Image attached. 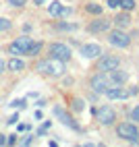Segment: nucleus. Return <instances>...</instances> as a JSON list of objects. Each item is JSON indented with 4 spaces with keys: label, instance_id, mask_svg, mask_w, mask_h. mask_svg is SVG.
<instances>
[{
    "label": "nucleus",
    "instance_id": "obj_9",
    "mask_svg": "<svg viewBox=\"0 0 139 147\" xmlns=\"http://www.w3.org/2000/svg\"><path fill=\"white\" fill-rule=\"evenodd\" d=\"M54 116H56V118L58 120H60L64 126H68V129H71V131H81V126H79V122L73 118V116L71 114H68L66 110H64V108H60V106H56L54 108Z\"/></svg>",
    "mask_w": 139,
    "mask_h": 147
},
{
    "label": "nucleus",
    "instance_id": "obj_33",
    "mask_svg": "<svg viewBox=\"0 0 139 147\" xmlns=\"http://www.w3.org/2000/svg\"><path fill=\"white\" fill-rule=\"evenodd\" d=\"M137 93H139L137 87H131V89H129V95H137Z\"/></svg>",
    "mask_w": 139,
    "mask_h": 147
},
{
    "label": "nucleus",
    "instance_id": "obj_25",
    "mask_svg": "<svg viewBox=\"0 0 139 147\" xmlns=\"http://www.w3.org/2000/svg\"><path fill=\"white\" fill-rule=\"evenodd\" d=\"M131 120H133V122H139V104L131 110Z\"/></svg>",
    "mask_w": 139,
    "mask_h": 147
},
{
    "label": "nucleus",
    "instance_id": "obj_14",
    "mask_svg": "<svg viewBox=\"0 0 139 147\" xmlns=\"http://www.w3.org/2000/svg\"><path fill=\"white\" fill-rule=\"evenodd\" d=\"M112 23H114L118 29H129V27H131V13H129V11L118 13V15L112 19Z\"/></svg>",
    "mask_w": 139,
    "mask_h": 147
},
{
    "label": "nucleus",
    "instance_id": "obj_32",
    "mask_svg": "<svg viewBox=\"0 0 139 147\" xmlns=\"http://www.w3.org/2000/svg\"><path fill=\"white\" fill-rule=\"evenodd\" d=\"M46 2H48V0H33V4H35V6H44Z\"/></svg>",
    "mask_w": 139,
    "mask_h": 147
},
{
    "label": "nucleus",
    "instance_id": "obj_16",
    "mask_svg": "<svg viewBox=\"0 0 139 147\" xmlns=\"http://www.w3.org/2000/svg\"><path fill=\"white\" fill-rule=\"evenodd\" d=\"M54 29H56V31H77L79 25L77 23H64V21H60V23L54 25Z\"/></svg>",
    "mask_w": 139,
    "mask_h": 147
},
{
    "label": "nucleus",
    "instance_id": "obj_19",
    "mask_svg": "<svg viewBox=\"0 0 139 147\" xmlns=\"http://www.w3.org/2000/svg\"><path fill=\"white\" fill-rule=\"evenodd\" d=\"M71 108H73V112H83V108H85V102L83 100H79V97H73V102H71Z\"/></svg>",
    "mask_w": 139,
    "mask_h": 147
},
{
    "label": "nucleus",
    "instance_id": "obj_7",
    "mask_svg": "<svg viewBox=\"0 0 139 147\" xmlns=\"http://www.w3.org/2000/svg\"><path fill=\"white\" fill-rule=\"evenodd\" d=\"M33 44V40L29 35H21V37H17V40L8 46V54H13V56H25L27 54V48Z\"/></svg>",
    "mask_w": 139,
    "mask_h": 147
},
{
    "label": "nucleus",
    "instance_id": "obj_35",
    "mask_svg": "<svg viewBox=\"0 0 139 147\" xmlns=\"http://www.w3.org/2000/svg\"><path fill=\"white\" fill-rule=\"evenodd\" d=\"M2 145H6V137H4V135H0V147H2Z\"/></svg>",
    "mask_w": 139,
    "mask_h": 147
},
{
    "label": "nucleus",
    "instance_id": "obj_12",
    "mask_svg": "<svg viewBox=\"0 0 139 147\" xmlns=\"http://www.w3.org/2000/svg\"><path fill=\"white\" fill-rule=\"evenodd\" d=\"M106 75H108V79L112 81V85H125L129 81V73L123 71V68H118V66L112 68V71H108Z\"/></svg>",
    "mask_w": 139,
    "mask_h": 147
},
{
    "label": "nucleus",
    "instance_id": "obj_18",
    "mask_svg": "<svg viewBox=\"0 0 139 147\" xmlns=\"http://www.w3.org/2000/svg\"><path fill=\"white\" fill-rule=\"evenodd\" d=\"M60 11H62L60 0H54V2H50V6H48V13H50L52 17H60Z\"/></svg>",
    "mask_w": 139,
    "mask_h": 147
},
{
    "label": "nucleus",
    "instance_id": "obj_2",
    "mask_svg": "<svg viewBox=\"0 0 139 147\" xmlns=\"http://www.w3.org/2000/svg\"><path fill=\"white\" fill-rule=\"evenodd\" d=\"M116 137L123 139V141H129V143L137 145L139 143V129L133 122H121V124H116Z\"/></svg>",
    "mask_w": 139,
    "mask_h": 147
},
{
    "label": "nucleus",
    "instance_id": "obj_17",
    "mask_svg": "<svg viewBox=\"0 0 139 147\" xmlns=\"http://www.w3.org/2000/svg\"><path fill=\"white\" fill-rule=\"evenodd\" d=\"M42 50H44V42H33L31 46L27 48V54L25 56H37Z\"/></svg>",
    "mask_w": 139,
    "mask_h": 147
},
{
    "label": "nucleus",
    "instance_id": "obj_20",
    "mask_svg": "<svg viewBox=\"0 0 139 147\" xmlns=\"http://www.w3.org/2000/svg\"><path fill=\"white\" fill-rule=\"evenodd\" d=\"M85 11H87L89 15H102V6L96 4V2H89V4L85 6Z\"/></svg>",
    "mask_w": 139,
    "mask_h": 147
},
{
    "label": "nucleus",
    "instance_id": "obj_34",
    "mask_svg": "<svg viewBox=\"0 0 139 147\" xmlns=\"http://www.w3.org/2000/svg\"><path fill=\"white\" fill-rule=\"evenodd\" d=\"M4 68H6V62H4V60H0V75L4 73Z\"/></svg>",
    "mask_w": 139,
    "mask_h": 147
},
{
    "label": "nucleus",
    "instance_id": "obj_8",
    "mask_svg": "<svg viewBox=\"0 0 139 147\" xmlns=\"http://www.w3.org/2000/svg\"><path fill=\"white\" fill-rule=\"evenodd\" d=\"M48 54H50L52 58H58V60H64V62H68L71 56H73L71 48H68L66 44H60V42H56V44H52L50 48H48Z\"/></svg>",
    "mask_w": 139,
    "mask_h": 147
},
{
    "label": "nucleus",
    "instance_id": "obj_1",
    "mask_svg": "<svg viewBox=\"0 0 139 147\" xmlns=\"http://www.w3.org/2000/svg\"><path fill=\"white\" fill-rule=\"evenodd\" d=\"M35 71L42 73V75H48V77H62L66 73V66H64V60H58V58H48V60H39L35 64Z\"/></svg>",
    "mask_w": 139,
    "mask_h": 147
},
{
    "label": "nucleus",
    "instance_id": "obj_15",
    "mask_svg": "<svg viewBox=\"0 0 139 147\" xmlns=\"http://www.w3.org/2000/svg\"><path fill=\"white\" fill-rule=\"evenodd\" d=\"M6 68H8V71H13V73H21V71H25V62L19 56H13L11 60L6 62Z\"/></svg>",
    "mask_w": 139,
    "mask_h": 147
},
{
    "label": "nucleus",
    "instance_id": "obj_22",
    "mask_svg": "<svg viewBox=\"0 0 139 147\" xmlns=\"http://www.w3.org/2000/svg\"><path fill=\"white\" fill-rule=\"evenodd\" d=\"M121 6H123V11H129V13H131V11H135V0H121Z\"/></svg>",
    "mask_w": 139,
    "mask_h": 147
},
{
    "label": "nucleus",
    "instance_id": "obj_24",
    "mask_svg": "<svg viewBox=\"0 0 139 147\" xmlns=\"http://www.w3.org/2000/svg\"><path fill=\"white\" fill-rule=\"evenodd\" d=\"M8 4L15 6V8H21V6H25V4H27V0H8Z\"/></svg>",
    "mask_w": 139,
    "mask_h": 147
},
{
    "label": "nucleus",
    "instance_id": "obj_29",
    "mask_svg": "<svg viewBox=\"0 0 139 147\" xmlns=\"http://www.w3.org/2000/svg\"><path fill=\"white\" fill-rule=\"evenodd\" d=\"M19 143H21V145H31V143H33V137H31V135H27L25 139H21Z\"/></svg>",
    "mask_w": 139,
    "mask_h": 147
},
{
    "label": "nucleus",
    "instance_id": "obj_4",
    "mask_svg": "<svg viewBox=\"0 0 139 147\" xmlns=\"http://www.w3.org/2000/svg\"><path fill=\"white\" fill-rule=\"evenodd\" d=\"M92 114L98 118V122H100V124H104V126H110V124H114V120H116V112L112 110L110 106L92 108Z\"/></svg>",
    "mask_w": 139,
    "mask_h": 147
},
{
    "label": "nucleus",
    "instance_id": "obj_23",
    "mask_svg": "<svg viewBox=\"0 0 139 147\" xmlns=\"http://www.w3.org/2000/svg\"><path fill=\"white\" fill-rule=\"evenodd\" d=\"M11 108H17V110H23V108H27V100H15V102H11Z\"/></svg>",
    "mask_w": 139,
    "mask_h": 147
},
{
    "label": "nucleus",
    "instance_id": "obj_30",
    "mask_svg": "<svg viewBox=\"0 0 139 147\" xmlns=\"http://www.w3.org/2000/svg\"><path fill=\"white\" fill-rule=\"evenodd\" d=\"M17 120H19V114H13V116H11V118H8V124H15Z\"/></svg>",
    "mask_w": 139,
    "mask_h": 147
},
{
    "label": "nucleus",
    "instance_id": "obj_26",
    "mask_svg": "<svg viewBox=\"0 0 139 147\" xmlns=\"http://www.w3.org/2000/svg\"><path fill=\"white\" fill-rule=\"evenodd\" d=\"M48 129H50V122H44V126H39V129H37V135H39V137L46 135V131H48Z\"/></svg>",
    "mask_w": 139,
    "mask_h": 147
},
{
    "label": "nucleus",
    "instance_id": "obj_21",
    "mask_svg": "<svg viewBox=\"0 0 139 147\" xmlns=\"http://www.w3.org/2000/svg\"><path fill=\"white\" fill-rule=\"evenodd\" d=\"M11 27H13V21H11V19L0 17V33H2V31H8Z\"/></svg>",
    "mask_w": 139,
    "mask_h": 147
},
{
    "label": "nucleus",
    "instance_id": "obj_28",
    "mask_svg": "<svg viewBox=\"0 0 139 147\" xmlns=\"http://www.w3.org/2000/svg\"><path fill=\"white\" fill-rule=\"evenodd\" d=\"M19 141H17V135H8L6 137V145H17Z\"/></svg>",
    "mask_w": 139,
    "mask_h": 147
},
{
    "label": "nucleus",
    "instance_id": "obj_11",
    "mask_svg": "<svg viewBox=\"0 0 139 147\" xmlns=\"http://www.w3.org/2000/svg\"><path fill=\"white\" fill-rule=\"evenodd\" d=\"M79 54L83 58H98V56H102V46L100 44H83V46H79Z\"/></svg>",
    "mask_w": 139,
    "mask_h": 147
},
{
    "label": "nucleus",
    "instance_id": "obj_5",
    "mask_svg": "<svg viewBox=\"0 0 139 147\" xmlns=\"http://www.w3.org/2000/svg\"><path fill=\"white\" fill-rule=\"evenodd\" d=\"M89 85H92V91H96V93H106L110 87H114L106 73H96L92 79H89Z\"/></svg>",
    "mask_w": 139,
    "mask_h": 147
},
{
    "label": "nucleus",
    "instance_id": "obj_27",
    "mask_svg": "<svg viewBox=\"0 0 139 147\" xmlns=\"http://www.w3.org/2000/svg\"><path fill=\"white\" fill-rule=\"evenodd\" d=\"M106 6L108 8H118V6H121V0H108Z\"/></svg>",
    "mask_w": 139,
    "mask_h": 147
},
{
    "label": "nucleus",
    "instance_id": "obj_6",
    "mask_svg": "<svg viewBox=\"0 0 139 147\" xmlns=\"http://www.w3.org/2000/svg\"><path fill=\"white\" fill-rule=\"evenodd\" d=\"M116 66H121V58L118 56H110V54L98 56V62H96V71L98 73H108V71H112Z\"/></svg>",
    "mask_w": 139,
    "mask_h": 147
},
{
    "label": "nucleus",
    "instance_id": "obj_13",
    "mask_svg": "<svg viewBox=\"0 0 139 147\" xmlns=\"http://www.w3.org/2000/svg\"><path fill=\"white\" fill-rule=\"evenodd\" d=\"M104 95L108 97V100H127V97H129V91L123 89V85H114V87H110Z\"/></svg>",
    "mask_w": 139,
    "mask_h": 147
},
{
    "label": "nucleus",
    "instance_id": "obj_31",
    "mask_svg": "<svg viewBox=\"0 0 139 147\" xmlns=\"http://www.w3.org/2000/svg\"><path fill=\"white\" fill-rule=\"evenodd\" d=\"M17 129H19V131H29V129H31V126H29V124H19Z\"/></svg>",
    "mask_w": 139,
    "mask_h": 147
},
{
    "label": "nucleus",
    "instance_id": "obj_3",
    "mask_svg": "<svg viewBox=\"0 0 139 147\" xmlns=\"http://www.w3.org/2000/svg\"><path fill=\"white\" fill-rule=\"evenodd\" d=\"M108 35H106V40H108V44L110 46H114V48H129L131 46V37H129V33L125 31V29H108L106 31Z\"/></svg>",
    "mask_w": 139,
    "mask_h": 147
},
{
    "label": "nucleus",
    "instance_id": "obj_10",
    "mask_svg": "<svg viewBox=\"0 0 139 147\" xmlns=\"http://www.w3.org/2000/svg\"><path fill=\"white\" fill-rule=\"evenodd\" d=\"M110 25H112L110 19L100 17V19H96V21H92V23L87 25V31L89 33H106L108 29H110Z\"/></svg>",
    "mask_w": 139,
    "mask_h": 147
}]
</instances>
